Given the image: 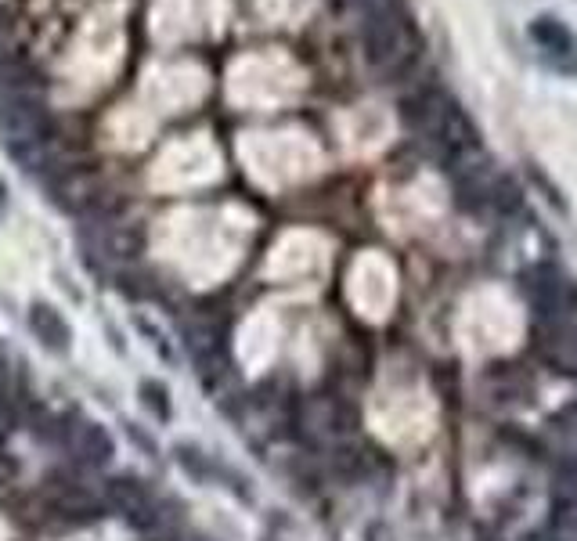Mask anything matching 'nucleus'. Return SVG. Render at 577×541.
I'll return each mask as SVG.
<instances>
[{
	"mask_svg": "<svg viewBox=\"0 0 577 541\" xmlns=\"http://www.w3.org/2000/svg\"><path fill=\"white\" fill-rule=\"evenodd\" d=\"M339 8H361V11H368L372 4H379V0H336Z\"/></svg>",
	"mask_w": 577,
	"mask_h": 541,
	"instance_id": "obj_10",
	"label": "nucleus"
},
{
	"mask_svg": "<svg viewBox=\"0 0 577 541\" xmlns=\"http://www.w3.org/2000/svg\"><path fill=\"white\" fill-rule=\"evenodd\" d=\"M556 498L577 502V455H567L556 466Z\"/></svg>",
	"mask_w": 577,
	"mask_h": 541,
	"instance_id": "obj_9",
	"label": "nucleus"
},
{
	"mask_svg": "<svg viewBox=\"0 0 577 541\" xmlns=\"http://www.w3.org/2000/svg\"><path fill=\"white\" fill-rule=\"evenodd\" d=\"M26 321H29V332L40 340V347H47L51 354H69L73 329H69V321L62 318L58 307H51V303H44V300L29 303Z\"/></svg>",
	"mask_w": 577,
	"mask_h": 541,
	"instance_id": "obj_6",
	"label": "nucleus"
},
{
	"mask_svg": "<svg viewBox=\"0 0 577 541\" xmlns=\"http://www.w3.org/2000/svg\"><path fill=\"white\" fill-rule=\"evenodd\" d=\"M4 206H8V188L0 184V210H4Z\"/></svg>",
	"mask_w": 577,
	"mask_h": 541,
	"instance_id": "obj_11",
	"label": "nucleus"
},
{
	"mask_svg": "<svg viewBox=\"0 0 577 541\" xmlns=\"http://www.w3.org/2000/svg\"><path fill=\"white\" fill-rule=\"evenodd\" d=\"M101 498H105L109 509H116V513L127 516V523H134V527H156V523L163 520V516H159L156 495L145 487V480L127 477V473L105 480Z\"/></svg>",
	"mask_w": 577,
	"mask_h": 541,
	"instance_id": "obj_3",
	"label": "nucleus"
},
{
	"mask_svg": "<svg viewBox=\"0 0 577 541\" xmlns=\"http://www.w3.org/2000/svg\"><path fill=\"white\" fill-rule=\"evenodd\" d=\"M523 293L545 321H570L577 314V285L552 264H534L531 271H523Z\"/></svg>",
	"mask_w": 577,
	"mask_h": 541,
	"instance_id": "obj_2",
	"label": "nucleus"
},
{
	"mask_svg": "<svg viewBox=\"0 0 577 541\" xmlns=\"http://www.w3.org/2000/svg\"><path fill=\"white\" fill-rule=\"evenodd\" d=\"M361 15H365L361 37H365L368 65L383 76L408 73V69L419 62L422 40L412 15L404 8V0H379V4H372V8L361 11Z\"/></svg>",
	"mask_w": 577,
	"mask_h": 541,
	"instance_id": "obj_1",
	"label": "nucleus"
},
{
	"mask_svg": "<svg viewBox=\"0 0 577 541\" xmlns=\"http://www.w3.org/2000/svg\"><path fill=\"white\" fill-rule=\"evenodd\" d=\"M58 437L65 441V448L73 451L76 462L83 466H109L116 459V441L101 422L87 419V415H69L65 426H58Z\"/></svg>",
	"mask_w": 577,
	"mask_h": 541,
	"instance_id": "obj_4",
	"label": "nucleus"
},
{
	"mask_svg": "<svg viewBox=\"0 0 577 541\" xmlns=\"http://www.w3.org/2000/svg\"><path fill=\"white\" fill-rule=\"evenodd\" d=\"M138 394H141V404H145V408H148L152 415H156V419H170V415H174V404H170V390H166L163 383H156V379H141Z\"/></svg>",
	"mask_w": 577,
	"mask_h": 541,
	"instance_id": "obj_8",
	"label": "nucleus"
},
{
	"mask_svg": "<svg viewBox=\"0 0 577 541\" xmlns=\"http://www.w3.org/2000/svg\"><path fill=\"white\" fill-rule=\"evenodd\" d=\"M531 40L552 58H570L577 51L574 33H570L559 19H552V15H541V19L531 22Z\"/></svg>",
	"mask_w": 577,
	"mask_h": 541,
	"instance_id": "obj_7",
	"label": "nucleus"
},
{
	"mask_svg": "<svg viewBox=\"0 0 577 541\" xmlns=\"http://www.w3.org/2000/svg\"><path fill=\"white\" fill-rule=\"evenodd\" d=\"M51 505H55V516H62V520L69 523H94L109 509L105 498L94 495L91 487H83L80 480H76V484H58Z\"/></svg>",
	"mask_w": 577,
	"mask_h": 541,
	"instance_id": "obj_5",
	"label": "nucleus"
}]
</instances>
